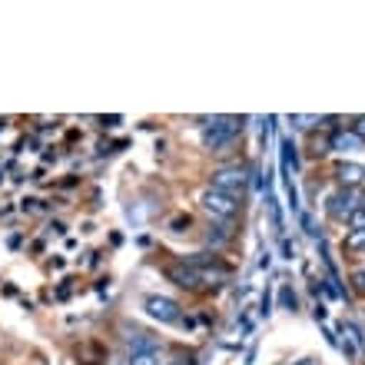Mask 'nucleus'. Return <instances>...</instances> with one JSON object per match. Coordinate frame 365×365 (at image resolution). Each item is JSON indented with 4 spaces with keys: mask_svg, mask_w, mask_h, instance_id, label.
Returning <instances> with one entry per match:
<instances>
[{
    "mask_svg": "<svg viewBox=\"0 0 365 365\" xmlns=\"http://www.w3.org/2000/svg\"><path fill=\"white\" fill-rule=\"evenodd\" d=\"M240 126L242 123L236 116H212V120H206V130H202V146L212 150V153H222V150L236 140Z\"/></svg>",
    "mask_w": 365,
    "mask_h": 365,
    "instance_id": "obj_1",
    "label": "nucleus"
},
{
    "mask_svg": "<svg viewBox=\"0 0 365 365\" xmlns=\"http://www.w3.org/2000/svg\"><path fill=\"white\" fill-rule=\"evenodd\" d=\"M246 186H250V176H246L242 166H220V170H212L210 190H220L226 196H232V200H240L242 192H246Z\"/></svg>",
    "mask_w": 365,
    "mask_h": 365,
    "instance_id": "obj_2",
    "label": "nucleus"
},
{
    "mask_svg": "<svg viewBox=\"0 0 365 365\" xmlns=\"http://www.w3.org/2000/svg\"><path fill=\"white\" fill-rule=\"evenodd\" d=\"M200 202L216 222H232L236 212H240V200H232V196H226V192H220V190H206L200 196Z\"/></svg>",
    "mask_w": 365,
    "mask_h": 365,
    "instance_id": "obj_3",
    "label": "nucleus"
},
{
    "mask_svg": "<svg viewBox=\"0 0 365 365\" xmlns=\"http://www.w3.org/2000/svg\"><path fill=\"white\" fill-rule=\"evenodd\" d=\"M143 309H146V316H150V319H160L163 326H176V322H182L180 302H173L170 296H146Z\"/></svg>",
    "mask_w": 365,
    "mask_h": 365,
    "instance_id": "obj_4",
    "label": "nucleus"
},
{
    "mask_svg": "<svg viewBox=\"0 0 365 365\" xmlns=\"http://www.w3.org/2000/svg\"><path fill=\"white\" fill-rule=\"evenodd\" d=\"M130 365H163V349L153 339H140L130 352Z\"/></svg>",
    "mask_w": 365,
    "mask_h": 365,
    "instance_id": "obj_5",
    "label": "nucleus"
},
{
    "mask_svg": "<svg viewBox=\"0 0 365 365\" xmlns=\"http://www.w3.org/2000/svg\"><path fill=\"white\" fill-rule=\"evenodd\" d=\"M166 276L173 279L180 289H202L200 286V269H196V266H186V262H180V266H170V269H166Z\"/></svg>",
    "mask_w": 365,
    "mask_h": 365,
    "instance_id": "obj_6",
    "label": "nucleus"
},
{
    "mask_svg": "<svg viewBox=\"0 0 365 365\" xmlns=\"http://www.w3.org/2000/svg\"><path fill=\"white\" fill-rule=\"evenodd\" d=\"M352 210H356V202H352V196H349V192H336V196H329L326 212L332 216V220H346Z\"/></svg>",
    "mask_w": 365,
    "mask_h": 365,
    "instance_id": "obj_7",
    "label": "nucleus"
},
{
    "mask_svg": "<svg viewBox=\"0 0 365 365\" xmlns=\"http://www.w3.org/2000/svg\"><path fill=\"white\" fill-rule=\"evenodd\" d=\"M336 176H339V182H342V186H359V182L365 180V166H359V163H339Z\"/></svg>",
    "mask_w": 365,
    "mask_h": 365,
    "instance_id": "obj_8",
    "label": "nucleus"
},
{
    "mask_svg": "<svg viewBox=\"0 0 365 365\" xmlns=\"http://www.w3.org/2000/svg\"><path fill=\"white\" fill-rule=\"evenodd\" d=\"M329 143H332V150H342V153H352V150H359V146H362V140H359L356 133H346V130H336Z\"/></svg>",
    "mask_w": 365,
    "mask_h": 365,
    "instance_id": "obj_9",
    "label": "nucleus"
},
{
    "mask_svg": "<svg viewBox=\"0 0 365 365\" xmlns=\"http://www.w3.org/2000/svg\"><path fill=\"white\" fill-rule=\"evenodd\" d=\"M346 226H349V230H365V206H356V210L349 212Z\"/></svg>",
    "mask_w": 365,
    "mask_h": 365,
    "instance_id": "obj_10",
    "label": "nucleus"
},
{
    "mask_svg": "<svg viewBox=\"0 0 365 365\" xmlns=\"http://www.w3.org/2000/svg\"><path fill=\"white\" fill-rule=\"evenodd\" d=\"M346 246H349V250H365V230H352V232H349Z\"/></svg>",
    "mask_w": 365,
    "mask_h": 365,
    "instance_id": "obj_11",
    "label": "nucleus"
},
{
    "mask_svg": "<svg viewBox=\"0 0 365 365\" xmlns=\"http://www.w3.org/2000/svg\"><path fill=\"white\" fill-rule=\"evenodd\" d=\"M289 123L299 126V130H312V126L322 123V120H319V116H289Z\"/></svg>",
    "mask_w": 365,
    "mask_h": 365,
    "instance_id": "obj_12",
    "label": "nucleus"
},
{
    "mask_svg": "<svg viewBox=\"0 0 365 365\" xmlns=\"http://www.w3.org/2000/svg\"><path fill=\"white\" fill-rule=\"evenodd\" d=\"M282 309H289V312H292V309H296V292H289V286H282Z\"/></svg>",
    "mask_w": 365,
    "mask_h": 365,
    "instance_id": "obj_13",
    "label": "nucleus"
},
{
    "mask_svg": "<svg viewBox=\"0 0 365 365\" xmlns=\"http://www.w3.org/2000/svg\"><path fill=\"white\" fill-rule=\"evenodd\" d=\"M206 240H210V246H222V242L230 240V232H226V230H216V232H212L210 230V236H206Z\"/></svg>",
    "mask_w": 365,
    "mask_h": 365,
    "instance_id": "obj_14",
    "label": "nucleus"
},
{
    "mask_svg": "<svg viewBox=\"0 0 365 365\" xmlns=\"http://www.w3.org/2000/svg\"><path fill=\"white\" fill-rule=\"evenodd\" d=\"M352 133H356L359 140L365 143V113H362V116H356V123H352Z\"/></svg>",
    "mask_w": 365,
    "mask_h": 365,
    "instance_id": "obj_15",
    "label": "nucleus"
},
{
    "mask_svg": "<svg viewBox=\"0 0 365 365\" xmlns=\"http://www.w3.org/2000/svg\"><path fill=\"white\" fill-rule=\"evenodd\" d=\"M352 282H356V292H362V296H365V269L352 272Z\"/></svg>",
    "mask_w": 365,
    "mask_h": 365,
    "instance_id": "obj_16",
    "label": "nucleus"
},
{
    "mask_svg": "<svg viewBox=\"0 0 365 365\" xmlns=\"http://www.w3.org/2000/svg\"><path fill=\"white\" fill-rule=\"evenodd\" d=\"M302 226H306V232H309V236H319L316 222H312V216H306V212H302Z\"/></svg>",
    "mask_w": 365,
    "mask_h": 365,
    "instance_id": "obj_17",
    "label": "nucleus"
},
{
    "mask_svg": "<svg viewBox=\"0 0 365 365\" xmlns=\"http://www.w3.org/2000/svg\"><path fill=\"white\" fill-rule=\"evenodd\" d=\"M282 252H286V259H296V246H292V242H282Z\"/></svg>",
    "mask_w": 365,
    "mask_h": 365,
    "instance_id": "obj_18",
    "label": "nucleus"
},
{
    "mask_svg": "<svg viewBox=\"0 0 365 365\" xmlns=\"http://www.w3.org/2000/svg\"><path fill=\"white\" fill-rule=\"evenodd\" d=\"M163 365H192V362H186V359H170V362H163Z\"/></svg>",
    "mask_w": 365,
    "mask_h": 365,
    "instance_id": "obj_19",
    "label": "nucleus"
},
{
    "mask_svg": "<svg viewBox=\"0 0 365 365\" xmlns=\"http://www.w3.org/2000/svg\"><path fill=\"white\" fill-rule=\"evenodd\" d=\"M296 365H316V362H312V359H299Z\"/></svg>",
    "mask_w": 365,
    "mask_h": 365,
    "instance_id": "obj_20",
    "label": "nucleus"
},
{
    "mask_svg": "<svg viewBox=\"0 0 365 365\" xmlns=\"http://www.w3.org/2000/svg\"><path fill=\"white\" fill-rule=\"evenodd\" d=\"M359 206H365V196H362V202H359Z\"/></svg>",
    "mask_w": 365,
    "mask_h": 365,
    "instance_id": "obj_21",
    "label": "nucleus"
}]
</instances>
